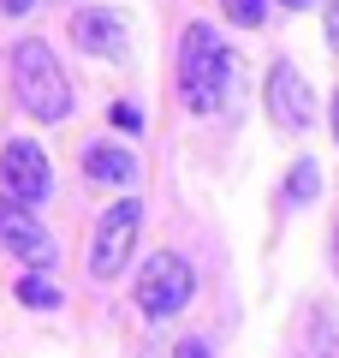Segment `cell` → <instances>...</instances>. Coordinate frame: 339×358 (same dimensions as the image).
<instances>
[{
  "label": "cell",
  "instance_id": "9a60e30c",
  "mask_svg": "<svg viewBox=\"0 0 339 358\" xmlns=\"http://www.w3.org/2000/svg\"><path fill=\"white\" fill-rule=\"evenodd\" d=\"M327 42H333V48H339V0H333V6H327Z\"/></svg>",
  "mask_w": 339,
  "mask_h": 358
},
{
  "label": "cell",
  "instance_id": "8fae6325",
  "mask_svg": "<svg viewBox=\"0 0 339 358\" xmlns=\"http://www.w3.org/2000/svg\"><path fill=\"white\" fill-rule=\"evenodd\" d=\"M18 305H30V310H54V305H60V293H54L42 275H24V281H18Z\"/></svg>",
  "mask_w": 339,
  "mask_h": 358
},
{
  "label": "cell",
  "instance_id": "d6986e66",
  "mask_svg": "<svg viewBox=\"0 0 339 358\" xmlns=\"http://www.w3.org/2000/svg\"><path fill=\"white\" fill-rule=\"evenodd\" d=\"M280 6H292V13H298V6H310V0H280Z\"/></svg>",
  "mask_w": 339,
  "mask_h": 358
},
{
  "label": "cell",
  "instance_id": "ba28073f",
  "mask_svg": "<svg viewBox=\"0 0 339 358\" xmlns=\"http://www.w3.org/2000/svg\"><path fill=\"white\" fill-rule=\"evenodd\" d=\"M72 42L84 54L113 60V54H126V24H119V13H107V6H84V13L72 18Z\"/></svg>",
  "mask_w": 339,
  "mask_h": 358
},
{
  "label": "cell",
  "instance_id": "7c38bea8",
  "mask_svg": "<svg viewBox=\"0 0 339 358\" xmlns=\"http://www.w3.org/2000/svg\"><path fill=\"white\" fill-rule=\"evenodd\" d=\"M220 13L232 18V24H244V30H256L268 18V0H220Z\"/></svg>",
  "mask_w": 339,
  "mask_h": 358
},
{
  "label": "cell",
  "instance_id": "8992f818",
  "mask_svg": "<svg viewBox=\"0 0 339 358\" xmlns=\"http://www.w3.org/2000/svg\"><path fill=\"white\" fill-rule=\"evenodd\" d=\"M0 185H6V197H13V203H42V197H48V155L36 150V143H6V150H0Z\"/></svg>",
  "mask_w": 339,
  "mask_h": 358
},
{
  "label": "cell",
  "instance_id": "52a82bcc",
  "mask_svg": "<svg viewBox=\"0 0 339 358\" xmlns=\"http://www.w3.org/2000/svg\"><path fill=\"white\" fill-rule=\"evenodd\" d=\"M268 114H274L280 126H292V131H303V126L315 120V90L303 84L298 66L280 60L274 72H268Z\"/></svg>",
  "mask_w": 339,
  "mask_h": 358
},
{
  "label": "cell",
  "instance_id": "9c48e42d",
  "mask_svg": "<svg viewBox=\"0 0 339 358\" xmlns=\"http://www.w3.org/2000/svg\"><path fill=\"white\" fill-rule=\"evenodd\" d=\"M84 173L96 179V185H131V179H137V155L119 150V143H89L84 150Z\"/></svg>",
  "mask_w": 339,
  "mask_h": 358
},
{
  "label": "cell",
  "instance_id": "5bb4252c",
  "mask_svg": "<svg viewBox=\"0 0 339 358\" xmlns=\"http://www.w3.org/2000/svg\"><path fill=\"white\" fill-rule=\"evenodd\" d=\"M173 358H209V341H179Z\"/></svg>",
  "mask_w": 339,
  "mask_h": 358
},
{
  "label": "cell",
  "instance_id": "e0dca14e",
  "mask_svg": "<svg viewBox=\"0 0 339 358\" xmlns=\"http://www.w3.org/2000/svg\"><path fill=\"white\" fill-rule=\"evenodd\" d=\"M333 143H339V90H333Z\"/></svg>",
  "mask_w": 339,
  "mask_h": 358
},
{
  "label": "cell",
  "instance_id": "4fadbf2b",
  "mask_svg": "<svg viewBox=\"0 0 339 358\" xmlns=\"http://www.w3.org/2000/svg\"><path fill=\"white\" fill-rule=\"evenodd\" d=\"M113 126H119V131H137V126H143V114H137L131 102H119V108H113Z\"/></svg>",
  "mask_w": 339,
  "mask_h": 358
},
{
  "label": "cell",
  "instance_id": "277c9868",
  "mask_svg": "<svg viewBox=\"0 0 339 358\" xmlns=\"http://www.w3.org/2000/svg\"><path fill=\"white\" fill-rule=\"evenodd\" d=\"M190 293H197V275H190V263L179 251H155L149 263H143V275H137V310L149 322L179 317V310L190 305Z\"/></svg>",
  "mask_w": 339,
  "mask_h": 358
},
{
  "label": "cell",
  "instance_id": "30bf717a",
  "mask_svg": "<svg viewBox=\"0 0 339 358\" xmlns=\"http://www.w3.org/2000/svg\"><path fill=\"white\" fill-rule=\"evenodd\" d=\"M315 192H322V173H315V162L303 155V162L286 173V203H310Z\"/></svg>",
  "mask_w": 339,
  "mask_h": 358
},
{
  "label": "cell",
  "instance_id": "7a4b0ae2",
  "mask_svg": "<svg viewBox=\"0 0 339 358\" xmlns=\"http://www.w3.org/2000/svg\"><path fill=\"white\" fill-rule=\"evenodd\" d=\"M13 84H18V108L30 120H42V126H60L72 114V84H66V66L54 60L48 42H18Z\"/></svg>",
  "mask_w": 339,
  "mask_h": 358
},
{
  "label": "cell",
  "instance_id": "6da1fadb",
  "mask_svg": "<svg viewBox=\"0 0 339 358\" xmlns=\"http://www.w3.org/2000/svg\"><path fill=\"white\" fill-rule=\"evenodd\" d=\"M226 78H232V54H226V42L214 36L209 24H185V36H179V96H185L190 114H214L226 96Z\"/></svg>",
  "mask_w": 339,
  "mask_h": 358
},
{
  "label": "cell",
  "instance_id": "5b68a950",
  "mask_svg": "<svg viewBox=\"0 0 339 358\" xmlns=\"http://www.w3.org/2000/svg\"><path fill=\"white\" fill-rule=\"evenodd\" d=\"M0 245L13 257H24L30 263V275H42V268H54L60 257H54V239H48V227H42L36 215H30L24 203H13V197H0Z\"/></svg>",
  "mask_w": 339,
  "mask_h": 358
},
{
  "label": "cell",
  "instance_id": "3957f363",
  "mask_svg": "<svg viewBox=\"0 0 339 358\" xmlns=\"http://www.w3.org/2000/svg\"><path fill=\"white\" fill-rule=\"evenodd\" d=\"M137 227H143V203L137 197H119L113 209H101L96 233H89V275H96V281H113V275L131 263Z\"/></svg>",
  "mask_w": 339,
  "mask_h": 358
},
{
  "label": "cell",
  "instance_id": "ac0fdd59",
  "mask_svg": "<svg viewBox=\"0 0 339 358\" xmlns=\"http://www.w3.org/2000/svg\"><path fill=\"white\" fill-rule=\"evenodd\" d=\"M333 275H339V227H333Z\"/></svg>",
  "mask_w": 339,
  "mask_h": 358
},
{
  "label": "cell",
  "instance_id": "2e32d148",
  "mask_svg": "<svg viewBox=\"0 0 339 358\" xmlns=\"http://www.w3.org/2000/svg\"><path fill=\"white\" fill-rule=\"evenodd\" d=\"M0 6H6V13L18 18V13H30V6H36V0H0Z\"/></svg>",
  "mask_w": 339,
  "mask_h": 358
}]
</instances>
